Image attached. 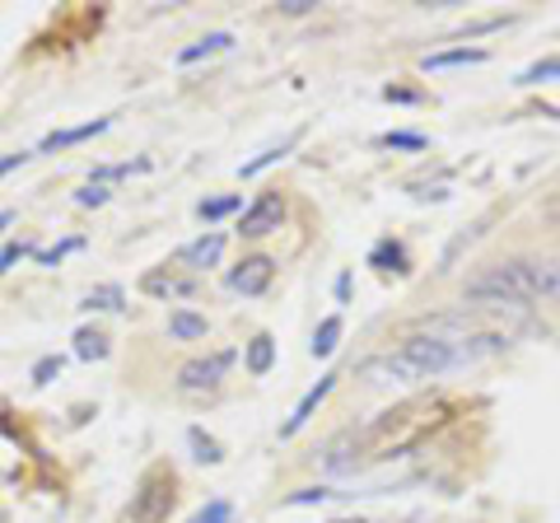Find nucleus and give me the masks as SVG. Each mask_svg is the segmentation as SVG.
I'll use <instances>...</instances> for the list:
<instances>
[{
    "label": "nucleus",
    "mask_w": 560,
    "mask_h": 523,
    "mask_svg": "<svg viewBox=\"0 0 560 523\" xmlns=\"http://www.w3.org/2000/svg\"><path fill=\"white\" fill-rule=\"evenodd\" d=\"M504 346H510L504 333H481V327H467L458 318H434L425 323V333H411L397 346H388L370 364V379L374 383H430V379L471 370V364L500 356Z\"/></svg>",
    "instance_id": "1"
},
{
    "label": "nucleus",
    "mask_w": 560,
    "mask_h": 523,
    "mask_svg": "<svg viewBox=\"0 0 560 523\" xmlns=\"http://www.w3.org/2000/svg\"><path fill=\"white\" fill-rule=\"evenodd\" d=\"M463 300L486 304V309H523L541 300H560V267L537 257H510L486 267L481 276H471Z\"/></svg>",
    "instance_id": "2"
},
{
    "label": "nucleus",
    "mask_w": 560,
    "mask_h": 523,
    "mask_svg": "<svg viewBox=\"0 0 560 523\" xmlns=\"http://www.w3.org/2000/svg\"><path fill=\"white\" fill-rule=\"evenodd\" d=\"M434 426V411L425 403H407L397 411H378L370 426L350 430L346 440L331 444V467H341V473H350V467H364V463H378V458H397L407 444H416V434Z\"/></svg>",
    "instance_id": "3"
},
{
    "label": "nucleus",
    "mask_w": 560,
    "mask_h": 523,
    "mask_svg": "<svg viewBox=\"0 0 560 523\" xmlns=\"http://www.w3.org/2000/svg\"><path fill=\"white\" fill-rule=\"evenodd\" d=\"M173 500H178V477H173L168 467H150V473L140 477L121 523H168Z\"/></svg>",
    "instance_id": "4"
},
{
    "label": "nucleus",
    "mask_w": 560,
    "mask_h": 523,
    "mask_svg": "<svg viewBox=\"0 0 560 523\" xmlns=\"http://www.w3.org/2000/svg\"><path fill=\"white\" fill-rule=\"evenodd\" d=\"M280 224H285V197H280V191H261L253 206H243L238 234H243V239H261V234L280 230Z\"/></svg>",
    "instance_id": "5"
},
{
    "label": "nucleus",
    "mask_w": 560,
    "mask_h": 523,
    "mask_svg": "<svg viewBox=\"0 0 560 523\" xmlns=\"http://www.w3.org/2000/svg\"><path fill=\"white\" fill-rule=\"evenodd\" d=\"M230 364H234V351H215V356H206V360H191V364H183L178 388H187V393L215 388V383L224 379V370H230Z\"/></svg>",
    "instance_id": "6"
},
{
    "label": "nucleus",
    "mask_w": 560,
    "mask_h": 523,
    "mask_svg": "<svg viewBox=\"0 0 560 523\" xmlns=\"http://www.w3.org/2000/svg\"><path fill=\"white\" fill-rule=\"evenodd\" d=\"M276 281V262L271 257H243L238 262V267L230 271V290L234 294H261V290H267Z\"/></svg>",
    "instance_id": "7"
},
{
    "label": "nucleus",
    "mask_w": 560,
    "mask_h": 523,
    "mask_svg": "<svg viewBox=\"0 0 560 523\" xmlns=\"http://www.w3.org/2000/svg\"><path fill=\"white\" fill-rule=\"evenodd\" d=\"M331 388H337V374H323L318 383H313V388L300 397V407H294L290 411V421L285 426H280V434H285V440H290V434H300L308 421H313V411H318V403H323V397L331 393Z\"/></svg>",
    "instance_id": "8"
},
{
    "label": "nucleus",
    "mask_w": 560,
    "mask_h": 523,
    "mask_svg": "<svg viewBox=\"0 0 560 523\" xmlns=\"http://www.w3.org/2000/svg\"><path fill=\"white\" fill-rule=\"evenodd\" d=\"M220 253H224V234H201L197 243H187L183 248V262L191 271H206V267H215L220 262Z\"/></svg>",
    "instance_id": "9"
},
{
    "label": "nucleus",
    "mask_w": 560,
    "mask_h": 523,
    "mask_svg": "<svg viewBox=\"0 0 560 523\" xmlns=\"http://www.w3.org/2000/svg\"><path fill=\"white\" fill-rule=\"evenodd\" d=\"M98 131H108V117H94V121H84V127H66V131H51L43 150H66V146H80V141H90V136Z\"/></svg>",
    "instance_id": "10"
},
{
    "label": "nucleus",
    "mask_w": 560,
    "mask_h": 523,
    "mask_svg": "<svg viewBox=\"0 0 560 523\" xmlns=\"http://www.w3.org/2000/svg\"><path fill=\"white\" fill-rule=\"evenodd\" d=\"M486 61L481 47H453V51H434V57H425V71H444V66H477Z\"/></svg>",
    "instance_id": "11"
},
{
    "label": "nucleus",
    "mask_w": 560,
    "mask_h": 523,
    "mask_svg": "<svg viewBox=\"0 0 560 523\" xmlns=\"http://www.w3.org/2000/svg\"><path fill=\"white\" fill-rule=\"evenodd\" d=\"M337 341H341V318L331 313V318L318 323V333H313V346H308V351L318 356V360H327L331 351H337Z\"/></svg>",
    "instance_id": "12"
},
{
    "label": "nucleus",
    "mask_w": 560,
    "mask_h": 523,
    "mask_svg": "<svg viewBox=\"0 0 560 523\" xmlns=\"http://www.w3.org/2000/svg\"><path fill=\"white\" fill-rule=\"evenodd\" d=\"M168 333L178 337V341H197V337H206V318H201V313L178 309V313L168 318Z\"/></svg>",
    "instance_id": "13"
},
{
    "label": "nucleus",
    "mask_w": 560,
    "mask_h": 523,
    "mask_svg": "<svg viewBox=\"0 0 560 523\" xmlns=\"http://www.w3.org/2000/svg\"><path fill=\"white\" fill-rule=\"evenodd\" d=\"M230 43H234L230 33H206V38H201L197 47H183V51H178V61H183V66H191V61H201V57H215V51H224Z\"/></svg>",
    "instance_id": "14"
},
{
    "label": "nucleus",
    "mask_w": 560,
    "mask_h": 523,
    "mask_svg": "<svg viewBox=\"0 0 560 523\" xmlns=\"http://www.w3.org/2000/svg\"><path fill=\"white\" fill-rule=\"evenodd\" d=\"M294 146H300V131H290V136H285V141H280V146H271V150H261V154H257V160H248V164H243L238 173H243V178H257V173H261V168H267V164H276V160H280V154H285V150H294Z\"/></svg>",
    "instance_id": "15"
},
{
    "label": "nucleus",
    "mask_w": 560,
    "mask_h": 523,
    "mask_svg": "<svg viewBox=\"0 0 560 523\" xmlns=\"http://www.w3.org/2000/svg\"><path fill=\"white\" fill-rule=\"evenodd\" d=\"M271 364H276V341L261 333V337L248 341V370H253V374H267Z\"/></svg>",
    "instance_id": "16"
},
{
    "label": "nucleus",
    "mask_w": 560,
    "mask_h": 523,
    "mask_svg": "<svg viewBox=\"0 0 560 523\" xmlns=\"http://www.w3.org/2000/svg\"><path fill=\"white\" fill-rule=\"evenodd\" d=\"M75 356L80 360H103V356H108V337L84 327V333H75Z\"/></svg>",
    "instance_id": "17"
},
{
    "label": "nucleus",
    "mask_w": 560,
    "mask_h": 523,
    "mask_svg": "<svg viewBox=\"0 0 560 523\" xmlns=\"http://www.w3.org/2000/svg\"><path fill=\"white\" fill-rule=\"evenodd\" d=\"M187 523H234V504L230 500H206Z\"/></svg>",
    "instance_id": "18"
},
{
    "label": "nucleus",
    "mask_w": 560,
    "mask_h": 523,
    "mask_svg": "<svg viewBox=\"0 0 560 523\" xmlns=\"http://www.w3.org/2000/svg\"><path fill=\"white\" fill-rule=\"evenodd\" d=\"M145 290H154V294H191V281H173V276H160V271H154V276H145Z\"/></svg>",
    "instance_id": "19"
},
{
    "label": "nucleus",
    "mask_w": 560,
    "mask_h": 523,
    "mask_svg": "<svg viewBox=\"0 0 560 523\" xmlns=\"http://www.w3.org/2000/svg\"><path fill=\"white\" fill-rule=\"evenodd\" d=\"M383 146H397V150H425V136H416V131H388V136H378Z\"/></svg>",
    "instance_id": "20"
},
{
    "label": "nucleus",
    "mask_w": 560,
    "mask_h": 523,
    "mask_svg": "<svg viewBox=\"0 0 560 523\" xmlns=\"http://www.w3.org/2000/svg\"><path fill=\"white\" fill-rule=\"evenodd\" d=\"M238 206V197H215V201H201L197 211H201V220H220V216H230Z\"/></svg>",
    "instance_id": "21"
},
{
    "label": "nucleus",
    "mask_w": 560,
    "mask_h": 523,
    "mask_svg": "<svg viewBox=\"0 0 560 523\" xmlns=\"http://www.w3.org/2000/svg\"><path fill=\"white\" fill-rule=\"evenodd\" d=\"M84 309H121V290H117V286H103L98 294H90V300H84Z\"/></svg>",
    "instance_id": "22"
},
{
    "label": "nucleus",
    "mask_w": 560,
    "mask_h": 523,
    "mask_svg": "<svg viewBox=\"0 0 560 523\" xmlns=\"http://www.w3.org/2000/svg\"><path fill=\"white\" fill-rule=\"evenodd\" d=\"M191 444H197V449H201V453H197V458H201V463H220V449H215V444H210V440H201V430H191Z\"/></svg>",
    "instance_id": "23"
},
{
    "label": "nucleus",
    "mask_w": 560,
    "mask_h": 523,
    "mask_svg": "<svg viewBox=\"0 0 560 523\" xmlns=\"http://www.w3.org/2000/svg\"><path fill=\"white\" fill-rule=\"evenodd\" d=\"M541 75H560V61H547V66H533L528 75H523V84H537Z\"/></svg>",
    "instance_id": "24"
},
{
    "label": "nucleus",
    "mask_w": 560,
    "mask_h": 523,
    "mask_svg": "<svg viewBox=\"0 0 560 523\" xmlns=\"http://www.w3.org/2000/svg\"><path fill=\"white\" fill-rule=\"evenodd\" d=\"M24 160H28V154H24V150H20V154H5V160H0V178H5V173H10V168H20Z\"/></svg>",
    "instance_id": "25"
},
{
    "label": "nucleus",
    "mask_w": 560,
    "mask_h": 523,
    "mask_svg": "<svg viewBox=\"0 0 560 523\" xmlns=\"http://www.w3.org/2000/svg\"><path fill=\"white\" fill-rule=\"evenodd\" d=\"M103 197H108L103 187H84V191H80V206H94V201H103Z\"/></svg>",
    "instance_id": "26"
},
{
    "label": "nucleus",
    "mask_w": 560,
    "mask_h": 523,
    "mask_svg": "<svg viewBox=\"0 0 560 523\" xmlns=\"http://www.w3.org/2000/svg\"><path fill=\"white\" fill-rule=\"evenodd\" d=\"M20 253H24V248H20V243H10V248H5V253H0V271H10V262H14V257H20Z\"/></svg>",
    "instance_id": "27"
},
{
    "label": "nucleus",
    "mask_w": 560,
    "mask_h": 523,
    "mask_svg": "<svg viewBox=\"0 0 560 523\" xmlns=\"http://www.w3.org/2000/svg\"><path fill=\"white\" fill-rule=\"evenodd\" d=\"M51 370H61V360H43V364H38V383H47Z\"/></svg>",
    "instance_id": "28"
},
{
    "label": "nucleus",
    "mask_w": 560,
    "mask_h": 523,
    "mask_svg": "<svg viewBox=\"0 0 560 523\" xmlns=\"http://www.w3.org/2000/svg\"><path fill=\"white\" fill-rule=\"evenodd\" d=\"M10 220H14V216H10V211H0V230H5V224H10Z\"/></svg>",
    "instance_id": "29"
}]
</instances>
